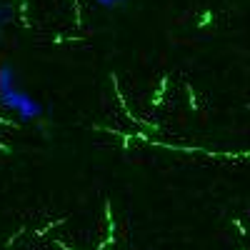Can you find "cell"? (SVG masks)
<instances>
[{"instance_id":"1","label":"cell","mask_w":250,"mask_h":250,"mask_svg":"<svg viewBox=\"0 0 250 250\" xmlns=\"http://www.w3.org/2000/svg\"><path fill=\"white\" fill-rule=\"evenodd\" d=\"M0 105H3L8 113H15L20 123H30L38 120L43 115V105L40 100H35L33 95H28L18 83L15 68L10 62H3L0 65Z\"/></svg>"},{"instance_id":"2","label":"cell","mask_w":250,"mask_h":250,"mask_svg":"<svg viewBox=\"0 0 250 250\" xmlns=\"http://www.w3.org/2000/svg\"><path fill=\"white\" fill-rule=\"evenodd\" d=\"M13 5L10 3H0V30L3 28H8L10 23H13Z\"/></svg>"},{"instance_id":"3","label":"cell","mask_w":250,"mask_h":250,"mask_svg":"<svg viewBox=\"0 0 250 250\" xmlns=\"http://www.w3.org/2000/svg\"><path fill=\"white\" fill-rule=\"evenodd\" d=\"M98 5H103V8H120L123 3H128V0H95Z\"/></svg>"}]
</instances>
